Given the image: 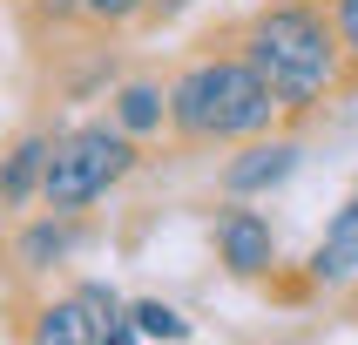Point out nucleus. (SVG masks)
Segmentation results:
<instances>
[{"label": "nucleus", "instance_id": "obj_1", "mask_svg": "<svg viewBox=\"0 0 358 345\" xmlns=\"http://www.w3.org/2000/svg\"><path fill=\"white\" fill-rule=\"evenodd\" d=\"M271 108H284V101L264 88L250 61H203L169 95V115L182 136H250L271 122Z\"/></svg>", "mask_w": 358, "mask_h": 345}, {"label": "nucleus", "instance_id": "obj_2", "mask_svg": "<svg viewBox=\"0 0 358 345\" xmlns=\"http://www.w3.org/2000/svg\"><path fill=\"white\" fill-rule=\"evenodd\" d=\"M250 68L264 75V88L284 108H304V101H318L331 88V41L304 7H278L250 34Z\"/></svg>", "mask_w": 358, "mask_h": 345}, {"label": "nucleus", "instance_id": "obj_3", "mask_svg": "<svg viewBox=\"0 0 358 345\" xmlns=\"http://www.w3.org/2000/svg\"><path fill=\"white\" fill-rule=\"evenodd\" d=\"M129 162H136L129 136H115V129H75V136H61L55 149H48L41 197L55 203V210H81V203H95Z\"/></svg>", "mask_w": 358, "mask_h": 345}, {"label": "nucleus", "instance_id": "obj_4", "mask_svg": "<svg viewBox=\"0 0 358 345\" xmlns=\"http://www.w3.org/2000/svg\"><path fill=\"white\" fill-rule=\"evenodd\" d=\"M41 345H122V304L101 284H81L75 298L48 304V318L34 325Z\"/></svg>", "mask_w": 358, "mask_h": 345}, {"label": "nucleus", "instance_id": "obj_5", "mask_svg": "<svg viewBox=\"0 0 358 345\" xmlns=\"http://www.w3.org/2000/svg\"><path fill=\"white\" fill-rule=\"evenodd\" d=\"M217 244H223V264L237 271V278H257L264 264H271V223L257 217V210H230V217L217 223Z\"/></svg>", "mask_w": 358, "mask_h": 345}, {"label": "nucleus", "instance_id": "obj_6", "mask_svg": "<svg viewBox=\"0 0 358 345\" xmlns=\"http://www.w3.org/2000/svg\"><path fill=\"white\" fill-rule=\"evenodd\" d=\"M291 169H298V149H291V142H271V149H250L243 162H230V176H223V183H230L237 197H250V190H271V183H284Z\"/></svg>", "mask_w": 358, "mask_h": 345}, {"label": "nucleus", "instance_id": "obj_7", "mask_svg": "<svg viewBox=\"0 0 358 345\" xmlns=\"http://www.w3.org/2000/svg\"><path fill=\"white\" fill-rule=\"evenodd\" d=\"M311 271H318L324 284H345V278H358V203L345 210L338 223H331V237L318 244V258H311Z\"/></svg>", "mask_w": 358, "mask_h": 345}, {"label": "nucleus", "instance_id": "obj_8", "mask_svg": "<svg viewBox=\"0 0 358 345\" xmlns=\"http://www.w3.org/2000/svg\"><path fill=\"white\" fill-rule=\"evenodd\" d=\"M41 176H48V142H20L14 156H7V169H0V197L7 203H20V197H34L41 190Z\"/></svg>", "mask_w": 358, "mask_h": 345}, {"label": "nucleus", "instance_id": "obj_9", "mask_svg": "<svg viewBox=\"0 0 358 345\" xmlns=\"http://www.w3.org/2000/svg\"><path fill=\"white\" fill-rule=\"evenodd\" d=\"M129 339H189V318H176V311H169V304H129V311H122V345Z\"/></svg>", "mask_w": 358, "mask_h": 345}, {"label": "nucleus", "instance_id": "obj_10", "mask_svg": "<svg viewBox=\"0 0 358 345\" xmlns=\"http://www.w3.org/2000/svg\"><path fill=\"white\" fill-rule=\"evenodd\" d=\"M115 122L129 129V136L156 129V122H162V95H156V88H122V101H115Z\"/></svg>", "mask_w": 358, "mask_h": 345}, {"label": "nucleus", "instance_id": "obj_11", "mask_svg": "<svg viewBox=\"0 0 358 345\" xmlns=\"http://www.w3.org/2000/svg\"><path fill=\"white\" fill-rule=\"evenodd\" d=\"M68 244H75V237H68V230H55V223H41V230H34V237H27V258H61V251H68Z\"/></svg>", "mask_w": 358, "mask_h": 345}, {"label": "nucleus", "instance_id": "obj_12", "mask_svg": "<svg viewBox=\"0 0 358 345\" xmlns=\"http://www.w3.org/2000/svg\"><path fill=\"white\" fill-rule=\"evenodd\" d=\"M338 34L358 48V0H338Z\"/></svg>", "mask_w": 358, "mask_h": 345}, {"label": "nucleus", "instance_id": "obj_13", "mask_svg": "<svg viewBox=\"0 0 358 345\" xmlns=\"http://www.w3.org/2000/svg\"><path fill=\"white\" fill-rule=\"evenodd\" d=\"M88 7H95V14H108V20H115V14H136L142 0H88Z\"/></svg>", "mask_w": 358, "mask_h": 345}]
</instances>
